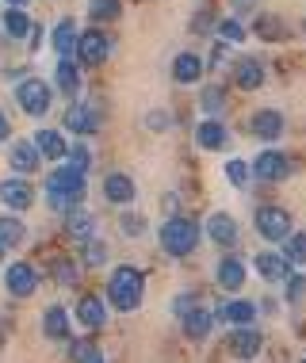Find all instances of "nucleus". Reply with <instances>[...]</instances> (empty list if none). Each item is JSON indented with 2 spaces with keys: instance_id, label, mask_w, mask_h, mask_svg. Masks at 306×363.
<instances>
[{
  "instance_id": "nucleus-9",
  "label": "nucleus",
  "mask_w": 306,
  "mask_h": 363,
  "mask_svg": "<svg viewBox=\"0 0 306 363\" xmlns=\"http://www.w3.org/2000/svg\"><path fill=\"white\" fill-rule=\"evenodd\" d=\"M261 345H264V333L256 325H234L226 333V352L238 356V359H253L256 352H261Z\"/></svg>"
},
{
  "instance_id": "nucleus-26",
  "label": "nucleus",
  "mask_w": 306,
  "mask_h": 363,
  "mask_svg": "<svg viewBox=\"0 0 306 363\" xmlns=\"http://www.w3.org/2000/svg\"><path fill=\"white\" fill-rule=\"evenodd\" d=\"M200 77H203V62H200L195 54L184 50V54L173 57V81H176V84H195Z\"/></svg>"
},
{
  "instance_id": "nucleus-30",
  "label": "nucleus",
  "mask_w": 306,
  "mask_h": 363,
  "mask_svg": "<svg viewBox=\"0 0 306 363\" xmlns=\"http://www.w3.org/2000/svg\"><path fill=\"white\" fill-rule=\"evenodd\" d=\"M31 23H35V19L27 16L23 8H4V16H0V27H4L12 38H27V35H31Z\"/></svg>"
},
{
  "instance_id": "nucleus-33",
  "label": "nucleus",
  "mask_w": 306,
  "mask_h": 363,
  "mask_svg": "<svg viewBox=\"0 0 306 363\" xmlns=\"http://www.w3.org/2000/svg\"><path fill=\"white\" fill-rule=\"evenodd\" d=\"M123 16V0H88V19L92 23H111Z\"/></svg>"
},
{
  "instance_id": "nucleus-5",
  "label": "nucleus",
  "mask_w": 306,
  "mask_h": 363,
  "mask_svg": "<svg viewBox=\"0 0 306 363\" xmlns=\"http://www.w3.org/2000/svg\"><path fill=\"white\" fill-rule=\"evenodd\" d=\"M50 100H54L50 84L38 81V77H31V81H19V84H16V104L23 107V115H31V119H43V115L50 111Z\"/></svg>"
},
{
  "instance_id": "nucleus-46",
  "label": "nucleus",
  "mask_w": 306,
  "mask_h": 363,
  "mask_svg": "<svg viewBox=\"0 0 306 363\" xmlns=\"http://www.w3.org/2000/svg\"><path fill=\"white\" fill-rule=\"evenodd\" d=\"M12 138V123H8V115L0 111V142H8Z\"/></svg>"
},
{
  "instance_id": "nucleus-39",
  "label": "nucleus",
  "mask_w": 306,
  "mask_h": 363,
  "mask_svg": "<svg viewBox=\"0 0 306 363\" xmlns=\"http://www.w3.org/2000/svg\"><path fill=\"white\" fill-rule=\"evenodd\" d=\"M54 279L65 283V287H73V283L81 279V268H77L73 260H54Z\"/></svg>"
},
{
  "instance_id": "nucleus-47",
  "label": "nucleus",
  "mask_w": 306,
  "mask_h": 363,
  "mask_svg": "<svg viewBox=\"0 0 306 363\" xmlns=\"http://www.w3.org/2000/svg\"><path fill=\"white\" fill-rule=\"evenodd\" d=\"M234 8L238 12H253V0H234Z\"/></svg>"
},
{
  "instance_id": "nucleus-10",
  "label": "nucleus",
  "mask_w": 306,
  "mask_h": 363,
  "mask_svg": "<svg viewBox=\"0 0 306 363\" xmlns=\"http://www.w3.org/2000/svg\"><path fill=\"white\" fill-rule=\"evenodd\" d=\"M107 54H111V38H107L104 31H84V35H77V50H73L77 62H84V65H104Z\"/></svg>"
},
{
  "instance_id": "nucleus-44",
  "label": "nucleus",
  "mask_w": 306,
  "mask_h": 363,
  "mask_svg": "<svg viewBox=\"0 0 306 363\" xmlns=\"http://www.w3.org/2000/svg\"><path fill=\"white\" fill-rule=\"evenodd\" d=\"M146 130H169V111H150L146 115Z\"/></svg>"
},
{
  "instance_id": "nucleus-37",
  "label": "nucleus",
  "mask_w": 306,
  "mask_h": 363,
  "mask_svg": "<svg viewBox=\"0 0 306 363\" xmlns=\"http://www.w3.org/2000/svg\"><path fill=\"white\" fill-rule=\"evenodd\" d=\"M200 104H203V111H207V115H214V119H219V111H222V107H226V96H222V88H219V84L203 88Z\"/></svg>"
},
{
  "instance_id": "nucleus-1",
  "label": "nucleus",
  "mask_w": 306,
  "mask_h": 363,
  "mask_svg": "<svg viewBox=\"0 0 306 363\" xmlns=\"http://www.w3.org/2000/svg\"><path fill=\"white\" fill-rule=\"evenodd\" d=\"M146 298V272L134 268V264H119L107 279V291H104V302L119 313H134Z\"/></svg>"
},
{
  "instance_id": "nucleus-25",
  "label": "nucleus",
  "mask_w": 306,
  "mask_h": 363,
  "mask_svg": "<svg viewBox=\"0 0 306 363\" xmlns=\"http://www.w3.org/2000/svg\"><path fill=\"white\" fill-rule=\"evenodd\" d=\"M234 84L245 88V92H256V88L264 84V65H261V57H241V62L234 65Z\"/></svg>"
},
{
  "instance_id": "nucleus-11",
  "label": "nucleus",
  "mask_w": 306,
  "mask_h": 363,
  "mask_svg": "<svg viewBox=\"0 0 306 363\" xmlns=\"http://www.w3.org/2000/svg\"><path fill=\"white\" fill-rule=\"evenodd\" d=\"M62 130L69 134H96L100 130V111H96L92 104H69L65 115H62Z\"/></svg>"
},
{
  "instance_id": "nucleus-48",
  "label": "nucleus",
  "mask_w": 306,
  "mask_h": 363,
  "mask_svg": "<svg viewBox=\"0 0 306 363\" xmlns=\"http://www.w3.org/2000/svg\"><path fill=\"white\" fill-rule=\"evenodd\" d=\"M4 4H8V8H27L31 0H4Z\"/></svg>"
},
{
  "instance_id": "nucleus-24",
  "label": "nucleus",
  "mask_w": 306,
  "mask_h": 363,
  "mask_svg": "<svg viewBox=\"0 0 306 363\" xmlns=\"http://www.w3.org/2000/svg\"><path fill=\"white\" fill-rule=\"evenodd\" d=\"M62 222H65V233L73 241H88L96 233V214L92 211H84L81 203H77V207H69L65 214H62Z\"/></svg>"
},
{
  "instance_id": "nucleus-49",
  "label": "nucleus",
  "mask_w": 306,
  "mask_h": 363,
  "mask_svg": "<svg viewBox=\"0 0 306 363\" xmlns=\"http://www.w3.org/2000/svg\"><path fill=\"white\" fill-rule=\"evenodd\" d=\"M88 363H104V359H100V356H92V359H88Z\"/></svg>"
},
{
  "instance_id": "nucleus-38",
  "label": "nucleus",
  "mask_w": 306,
  "mask_h": 363,
  "mask_svg": "<svg viewBox=\"0 0 306 363\" xmlns=\"http://www.w3.org/2000/svg\"><path fill=\"white\" fill-rule=\"evenodd\" d=\"M253 31L261 35L264 43H275V38L283 35V23H280L275 16H261V19H256V27H253Z\"/></svg>"
},
{
  "instance_id": "nucleus-32",
  "label": "nucleus",
  "mask_w": 306,
  "mask_h": 363,
  "mask_svg": "<svg viewBox=\"0 0 306 363\" xmlns=\"http://www.w3.org/2000/svg\"><path fill=\"white\" fill-rule=\"evenodd\" d=\"M222 176H226V184H230V188L245 191V188H249V184H253V164H245L241 157H234V161H226Z\"/></svg>"
},
{
  "instance_id": "nucleus-17",
  "label": "nucleus",
  "mask_w": 306,
  "mask_h": 363,
  "mask_svg": "<svg viewBox=\"0 0 306 363\" xmlns=\"http://www.w3.org/2000/svg\"><path fill=\"white\" fill-rule=\"evenodd\" d=\"M226 142H230V130H226V123L214 119V115H207V119L195 126V145H200L203 153H219V150H226Z\"/></svg>"
},
{
  "instance_id": "nucleus-50",
  "label": "nucleus",
  "mask_w": 306,
  "mask_h": 363,
  "mask_svg": "<svg viewBox=\"0 0 306 363\" xmlns=\"http://www.w3.org/2000/svg\"><path fill=\"white\" fill-rule=\"evenodd\" d=\"M4 252H8V249H4V245H0V260H4Z\"/></svg>"
},
{
  "instance_id": "nucleus-36",
  "label": "nucleus",
  "mask_w": 306,
  "mask_h": 363,
  "mask_svg": "<svg viewBox=\"0 0 306 363\" xmlns=\"http://www.w3.org/2000/svg\"><path fill=\"white\" fill-rule=\"evenodd\" d=\"M119 230L126 233V238H138V233H146V214H138V211L126 207V211L119 214Z\"/></svg>"
},
{
  "instance_id": "nucleus-41",
  "label": "nucleus",
  "mask_w": 306,
  "mask_h": 363,
  "mask_svg": "<svg viewBox=\"0 0 306 363\" xmlns=\"http://www.w3.org/2000/svg\"><path fill=\"white\" fill-rule=\"evenodd\" d=\"M65 161L73 164V169H81V172H88V169H92V153H88V145H69Z\"/></svg>"
},
{
  "instance_id": "nucleus-23",
  "label": "nucleus",
  "mask_w": 306,
  "mask_h": 363,
  "mask_svg": "<svg viewBox=\"0 0 306 363\" xmlns=\"http://www.w3.org/2000/svg\"><path fill=\"white\" fill-rule=\"evenodd\" d=\"M180 329H184L187 340H207L214 333V313L207 310V306H192L180 318Z\"/></svg>"
},
{
  "instance_id": "nucleus-27",
  "label": "nucleus",
  "mask_w": 306,
  "mask_h": 363,
  "mask_svg": "<svg viewBox=\"0 0 306 363\" xmlns=\"http://www.w3.org/2000/svg\"><path fill=\"white\" fill-rule=\"evenodd\" d=\"M27 241V222L19 214H0V245L4 249H19Z\"/></svg>"
},
{
  "instance_id": "nucleus-43",
  "label": "nucleus",
  "mask_w": 306,
  "mask_h": 363,
  "mask_svg": "<svg viewBox=\"0 0 306 363\" xmlns=\"http://www.w3.org/2000/svg\"><path fill=\"white\" fill-rule=\"evenodd\" d=\"M192 306H195V291H184V294H176V298H173V313H176V318H184Z\"/></svg>"
},
{
  "instance_id": "nucleus-34",
  "label": "nucleus",
  "mask_w": 306,
  "mask_h": 363,
  "mask_svg": "<svg viewBox=\"0 0 306 363\" xmlns=\"http://www.w3.org/2000/svg\"><path fill=\"white\" fill-rule=\"evenodd\" d=\"M81 264H84V268H104V264H107V245L100 238L81 241Z\"/></svg>"
},
{
  "instance_id": "nucleus-45",
  "label": "nucleus",
  "mask_w": 306,
  "mask_h": 363,
  "mask_svg": "<svg viewBox=\"0 0 306 363\" xmlns=\"http://www.w3.org/2000/svg\"><path fill=\"white\" fill-rule=\"evenodd\" d=\"M27 43H31V54L38 50V46H43V27H38V23H31V35H27Z\"/></svg>"
},
{
  "instance_id": "nucleus-14",
  "label": "nucleus",
  "mask_w": 306,
  "mask_h": 363,
  "mask_svg": "<svg viewBox=\"0 0 306 363\" xmlns=\"http://www.w3.org/2000/svg\"><path fill=\"white\" fill-rule=\"evenodd\" d=\"M43 337L54 340V345H65V340L73 337V318H69V310L62 306V302L46 306V313H43Z\"/></svg>"
},
{
  "instance_id": "nucleus-42",
  "label": "nucleus",
  "mask_w": 306,
  "mask_h": 363,
  "mask_svg": "<svg viewBox=\"0 0 306 363\" xmlns=\"http://www.w3.org/2000/svg\"><path fill=\"white\" fill-rule=\"evenodd\" d=\"M283 287H288V302H299L306 294V276H295V272H291V276L283 279Z\"/></svg>"
},
{
  "instance_id": "nucleus-6",
  "label": "nucleus",
  "mask_w": 306,
  "mask_h": 363,
  "mask_svg": "<svg viewBox=\"0 0 306 363\" xmlns=\"http://www.w3.org/2000/svg\"><path fill=\"white\" fill-rule=\"evenodd\" d=\"M253 225H256V233H261L268 245H280L291 233V214L283 207H272V203H268V207H256Z\"/></svg>"
},
{
  "instance_id": "nucleus-19",
  "label": "nucleus",
  "mask_w": 306,
  "mask_h": 363,
  "mask_svg": "<svg viewBox=\"0 0 306 363\" xmlns=\"http://www.w3.org/2000/svg\"><path fill=\"white\" fill-rule=\"evenodd\" d=\"M35 150L43 153V161H65L69 153V138L65 130H54V126H43V130H35Z\"/></svg>"
},
{
  "instance_id": "nucleus-40",
  "label": "nucleus",
  "mask_w": 306,
  "mask_h": 363,
  "mask_svg": "<svg viewBox=\"0 0 306 363\" xmlns=\"http://www.w3.org/2000/svg\"><path fill=\"white\" fill-rule=\"evenodd\" d=\"M219 35L226 38V43H245V35H249V31H245V27H241L234 16H226L222 23H219Z\"/></svg>"
},
{
  "instance_id": "nucleus-15",
  "label": "nucleus",
  "mask_w": 306,
  "mask_h": 363,
  "mask_svg": "<svg viewBox=\"0 0 306 363\" xmlns=\"http://www.w3.org/2000/svg\"><path fill=\"white\" fill-rule=\"evenodd\" d=\"M8 164H12V172H19V176H35L38 164H43V153L35 150L31 138H19V142L8 145Z\"/></svg>"
},
{
  "instance_id": "nucleus-29",
  "label": "nucleus",
  "mask_w": 306,
  "mask_h": 363,
  "mask_svg": "<svg viewBox=\"0 0 306 363\" xmlns=\"http://www.w3.org/2000/svg\"><path fill=\"white\" fill-rule=\"evenodd\" d=\"M50 43H54L58 57H73V50H77V23H73V19H62V23L54 27Z\"/></svg>"
},
{
  "instance_id": "nucleus-16",
  "label": "nucleus",
  "mask_w": 306,
  "mask_h": 363,
  "mask_svg": "<svg viewBox=\"0 0 306 363\" xmlns=\"http://www.w3.org/2000/svg\"><path fill=\"white\" fill-rule=\"evenodd\" d=\"M104 199L111 203V207H131V203L138 199L134 176H126V172H107V180H104Z\"/></svg>"
},
{
  "instance_id": "nucleus-2",
  "label": "nucleus",
  "mask_w": 306,
  "mask_h": 363,
  "mask_svg": "<svg viewBox=\"0 0 306 363\" xmlns=\"http://www.w3.org/2000/svg\"><path fill=\"white\" fill-rule=\"evenodd\" d=\"M84 188H88V172L62 161L50 176H46V203H50L54 214H65L69 207H77V203L84 199Z\"/></svg>"
},
{
  "instance_id": "nucleus-20",
  "label": "nucleus",
  "mask_w": 306,
  "mask_h": 363,
  "mask_svg": "<svg viewBox=\"0 0 306 363\" xmlns=\"http://www.w3.org/2000/svg\"><path fill=\"white\" fill-rule=\"evenodd\" d=\"M249 134H253V138H261V142H268V145H275V142H280V134H283V115L275 111V107L256 111L253 123H249Z\"/></svg>"
},
{
  "instance_id": "nucleus-21",
  "label": "nucleus",
  "mask_w": 306,
  "mask_h": 363,
  "mask_svg": "<svg viewBox=\"0 0 306 363\" xmlns=\"http://www.w3.org/2000/svg\"><path fill=\"white\" fill-rule=\"evenodd\" d=\"M73 318L81 321L84 329H104L107 325V302L100 298V294H84V298L73 306Z\"/></svg>"
},
{
  "instance_id": "nucleus-13",
  "label": "nucleus",
  "mask_w": 306,
  "mask_h": 363,
  "mask_svg": "<svg viewBox=\"0 0 306 363\" xmlns=\"http://www.w3.org/2000/svg\"><path fill=\"white\" fill-rule=\"evenodd\" d=\"M253 272H256L264 283H283L295 268H291V260L283 257V252H272V249H268V252H256V257H253Z\"/></svg>"
},
{
  "instance_id": "nucleus-28",
  "label": "nucleus",
  "mask_w": 306,
  "mask_h": 363,
  "mask_svg": "<svg viewBox=\"0 0 306 363\" xmlns=\"http://www.w3.org/2000/svg\"><path fill=\"white\" fill-rule=\"evenodd\" d=\"M54 84L62 88V96H77V92H81V73H77L73 57H58V65H54Z\"/></svg>"
},
{
  "instance_id": "nucleus-18",
  "label": "nucleus",
  "mask_w": 306,
  "mask_h": 363,
  "mask_svg": "<svg viewBox=\"0 0 306 363\" xmlns=\"http://www.w3.org/2000/svg\"><path fill=\"white\" fill-rule=\"evenodd\" d=\"M238 222H234V214H226V211H214L211 218H207V238H211L219 249L230 252L234 245H238Z\"/></svg>"
},
{
  "instance_id": "nucleus-12",
  "label": "nucleus",
  "mask_w": 306,
  "mask_h": 363,
  "mask_svg": "<svg viewBox=\"0 0 306 363\" xmlns=\"http://www.w3.org/2000/svg\"><path fill=\"white\" fill-rule=\"evenodd\" d=\"M245 279H249V264H245L241 257H222L219 260V268H214V283H219L222 291H230V294H238L245 291Z\"/></svg>"
},
{
  "instance_id": "nucleus-3",
  "label": "nucleus",
  "mask_w": 306,
  "mask_h": 363,
  "mask_svg": "<svg viewBox=\"0 0 306 363\" xmlns=\"http://www.w3.org/2000/svg\"><path fill=\"white\" fill-rule=\"evenodd\" d=\"M157 241H161V249L169 252V257L184 260L195 252V245H200V225L192 218H180V214H173V218L161 222V230H157Z\"/></svg>"
},
{
  "instance_id": "nucleus-35",
  "label": "nucleus",
  "mask_w": 306,
  "mask_h": 363,
  "mask_svg": "<svg viewBox=\"0 0 306 363\" xmlns=\"http://www.w3.org/2000/svg\"><path fill=\"white\" fill-rule=\"evenodd\" d=\"M65 345H69L65 352H69V359H73V363H88V359L96 356V348H92V337H69Z\"/></svg>"
},
{
  "instance_id": "nucleus-4",
  "label": "nucleus",
  "mask_w": 306,
  "mask_h": 363,
  "mask_svg": "<svg viewBox=\"0 0 306 363\" xmlns=\"http://www.w3.org/2000/svg\"><path fill=\"white\" fill-rule=\"evenodd\" d=\"M35 184H31V176H19V172H12V176H4L0 180V203H4L12 214H23V211H31L35 207Z\"/></svg>"
},
{
  "instance_id": "nucleus-22",
  "label": "nucleus",
  "mask_w": 306,
  "mask_h": 363,
  "mask_svg": "<svg viewBox=\"0 0 306 363\" xmlns=\"http://www.w3.org/2000/svg\"><path fill=\"white\" fill-rule=\"evenodd\" d=\"M211 313H214V321H226V325H253L256 321V302L230 298V302H222V306L211 310Z\"/></svg>"
},
{
  "instance_id": "nucleus-8",
  "label": "nucleus",
  "mask_w": 306,
  "mask_h": 363,
  "mask_svg": "<svg viewBox=\"0 0 306 363\" xmlns=\"http://www.w3.org/2000/svg\"><path fill=\"white\" fill-rule=\"evenodd\" d=\"M38 283H43V279H38V272L27 260H16V264H8V268H4V287H8L12 298H35Z\"/></svg>"
},
{
  "instance_id": "nucleus-31",
  "label": "nucleus",
  "mask_w": 306,
  "mask_h": 363,
  "mask_svg": "<svg viewBox=\"0 0 306 363\" xmlns=\"http://www.w3.org/2000/svg\"><path fill=\"white\" fill-rule=\"evenodd\" d=\"M283 257L291 260V268H306V230H291L283 238Z\"/></svg>"
},
{
  "instance_id": "nucleus-7",
  "label": "nucleus",
  "mask_w": 306,
  "mask_h": 363,
  "mask_svg": "<svg viewBox=\"0 0 306 363\" xmlns=\"http://www.w3.org/2000/svg\"><path fill=\"white\" fill-rule=\"evenodd\" d=\"M253 176H256V180H264V184H283V180L291 176L288 153L275 150V145L261 150V153H256V161H253Z\"/></svg>"
}]
</instances>
